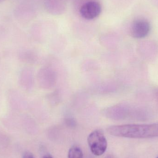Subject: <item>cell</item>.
<instances>
[{"label":"cell","mask_w":158,"mask_h":158,"mask_svg":"<svg viewBox=\"0 0 158 158\" xmlns=\"http://www.w3.org/2000/svg\"><path fill=\"white\" fill-rule=\"evenodd\" d=\"M107 130L110 135L118 137L134 139L158 137V123L113 125Z\"/></svg>","instance_id":"cell-1"},{"label":"cell","mask_w":158,"mask_h":158,"mask_svg":"<svg viewBox=\"0 0 158 158\" xmlns=\"http://www.w3.org/2000/svg\"><path fill=\"white\" fill-rule=\"evenodd\" d=\"M87 142L92 153L95 156L105 153L107 147V142L104 133L100 130H95L90 134Z\"/></svg>","instance_id":"cell-2"},{"label":"cell","mask_w":158,"mask_h":158,"mask_svg":"<svg viewBox=\"0 0 158 158\" xmlns=\"http://www.w3.org/2000/svg\"><path fill=\"white\" fill-rule=\"evenodd\" d=\"M57 75L56 72L52 68H42L38 74V81L42 88L49 89L54 86L56 83Z\"/></svg>","instance_id":"cell-3"},{"label":"cell","mask_w":158,"mask_h":158,"mask_svg":"<svg viewBox=\"0 0 158 158\" xmlns=\"http://www.w3.org/2000/svg\"><path fill=\"white\" fill-rule=\"evenodd\" d=\"M102 11L101 5L95 1H89L84 4L80 9V14L84 18L91 20L97 17Z\"/></svg>","instance_id":"cell-4"},{"label":"cell","mask_w":158,"mask_h":158,"mask_svg":"<svg viewBox=\"0 0 158 158\" xmlns=\"http://www.w3.org/2000/svg\"><path fill=\"white\" fill-rule=\"evenodd\" d=\"M150 29L148 21L145 19H137L134 21L131 27V34L135 39H142L149 34Z\"/></svg>","instance_id":"cell-5"},{"label":"cell","mask_w":158,"mask_h":158,"mask_svg":"<svg viewBox=\"0 0 158 158\" xmlns=\"http://www.w3.org/2000/svg\"><path fill=\"white\" fill-rule=\"evenodd\" d=\"M33 73L29 68L23 69L19 76V83L21 87L26 90L29 91L33 84Z\"/></svg>","instance_id":"cell-6"},{"label":"cell","mask_w":158,"mask_h":158,"mask_svg":"<svg viewBox=\"0 0 158 158\" xmlns=\"http://www.w3.org/2000/svg\"><path fill=\"white\" fill-rule=\"evenodd\" d=\"M128 110L129 108L124 105H115L104 109L103 113L108 118H115L124 117Z\"/></svg>","instance_id":"cell-7"},{"label":"cell","mask_w":158,"mask_h":158,"mask_svg":"<svg viewBox=\"0 0 158 158\" xmlns=\"http://www.w3.org/2000/svg\"><path fill=\"white\" fill-rule=\"evenodd\" d=\"M8 102L13 109L20 110L26 106L25 101L20 94L15 90H10L8 93Z\"/></svg>","instance_id":"cell-8"},{"label":"cell","mask_w":158,"mask_h":158,"mask_svg":"<svg viewBox=\"0 0 158 158\" xmlns=\"http://www.w3.org/2000/svg\"><path fill=\"white\" fill-rule=\"evenodd\" d=\"M19 58L22 62L33 64L36 61L37 56L33 52L30 50H23L19 53Z\"/></svg>","instance_id":"cell-9"},{"label":"cell","mask_w":158,"mask_h":158,"mask_svg":"<svg viewBox=\"0 0 158 158\" xmlns=\"http://www.w3.org/2000/svg\"><path fill=\"white\" fill-rule=\"evenodd\" d=\"M69 158H83L81 149L77 146L72 147L69 151Z\"/></svg>","instance_id":"cell-10"},{"label":"cell","mask_w":158,"mask_h":158,"mask_svg":"<svg viewBox=\"0 0 158 158\" xmlns=\"http://www.w3.org/2000/svg\"><path fill=\"white\" fill-rule=\"evenodd\" d=\"M48 98L50 102L53 103V104H57V103L59 102V95L57 92H54L52 94L50 95Z\"/></svg>","instance_id":"cell-11"},{"label":"cell","mask_w":158,"mask_h":158,"mask_svg":"<svg viewBox=\"0 0 158 158\" xmlns=\"http://www.w3.org/2000/svg\"><path fill=\"white\" fill-rule=\"evenodd\" d=\"M23 158H34L33 155L29 152H26L23 156Z\"/></svg>","instance_id":"cell-12"},{"label":"cell","mask_w":158,"mask_h":158,"mask_svg":"<svg viewBox=\"0 0 158 158\" xmlns=\"http://www.w3.org/2000/svg\"><path fill=\"white\" fill-rule=\"evenodd\" d=\"M43 158H52L51 156H49V155H48V156H44Z\"/></svg>","instance_id":"cell-13"},{"label":"cell","mask_w":158,"mask_h":158,"mask_svg":"<svg viewBox=\"0 0 158 158\" xmlns=\"http://www.w3.org/2000/svg\"><path fill=\"white\" fill-rule=\"evenodd\" d=\"M158 158V157H157V158Z\"/></svg>","instance_id":"cell-14"}]
</instances>
